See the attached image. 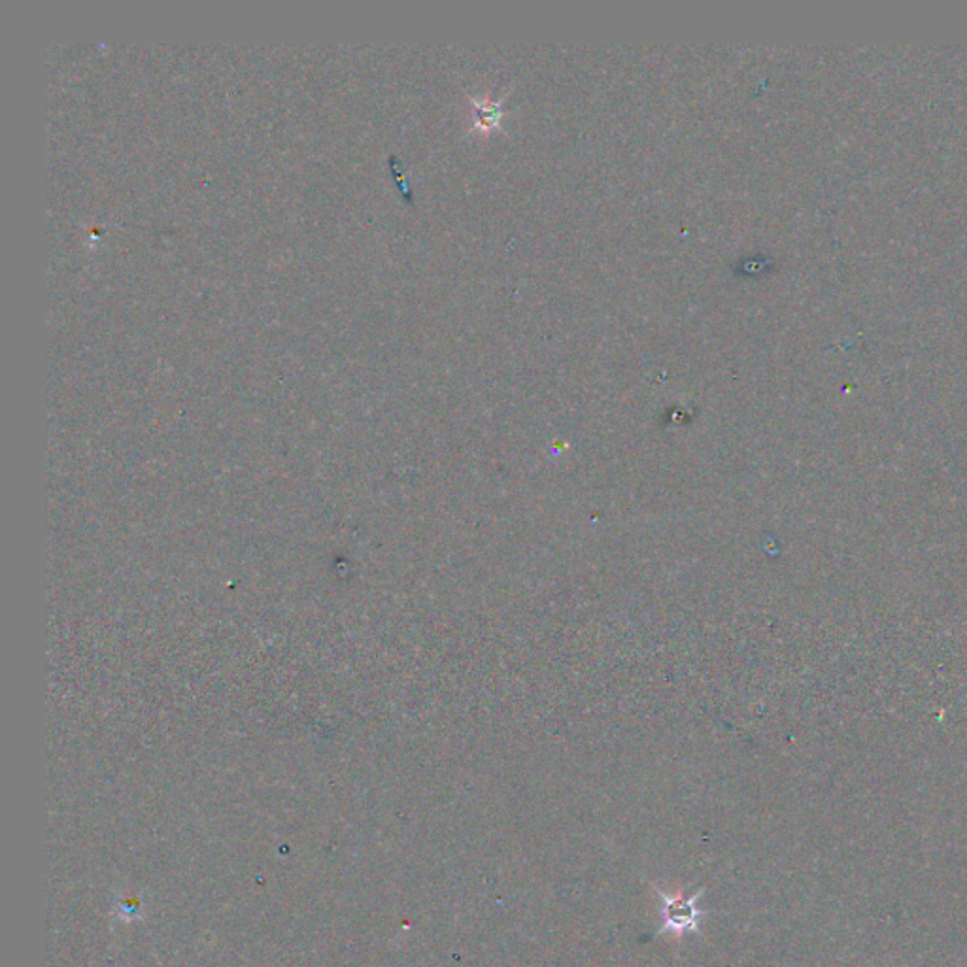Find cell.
<instances>
[{"label": "cell", "mask_w": 967, "mask_h": 967, "mask_svg": "<svg viewBox=\"0 0 967 967\" xmlns=\"http://www.w3.org/2000/svg\"><path fill=\"white\" fill-rule=\"evenodd\" d=\"M655 888L656 894L663 901V911H661L663 924L658 933L669 932L681 935L684 932H696L697 925H699L697 920L701 919V915H704V911L697 907V899L701 898L704 888H699L694 896H673V894L661 892L658 886Z\"/></svg>", "instance_id": "cell-1"}]
</instances>
